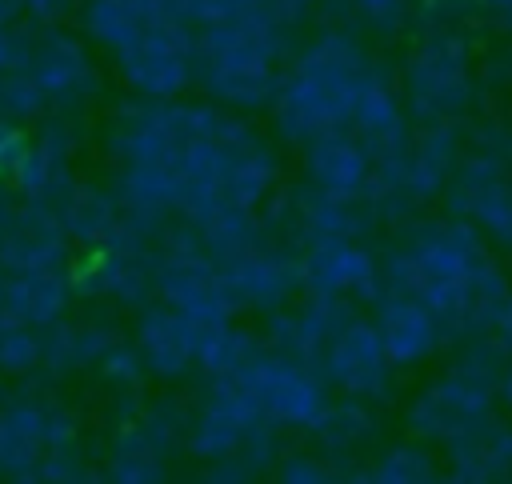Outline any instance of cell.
<instances>
[{"label": "cell", "instance_id": "cell-1", "mask_svg": "<svg viewBox=\"0 0 512 484\" xmlns=\"http://www.w3.org/2000/svg\"><path fill=\"white\" fill-rule=\"evenodd\" d=\"M120 160V200L132 212L212 224L224 212H256L276 188L272 144L228 108L144 100L108 124Z\"/></svg>", "mask_w": 512, "mask_h": 484}, {"label": "cell", "instance_id": "cell-2", "mask_svg": "<svg viewBox=\"0 0 512 484\" xmlns=\"http://www.w3.org/2000/svg\"><path fill=\"white\" fill-rule=\"evenodd\" d=\"M384 284L420 296L448 336H472L492 328L508 288L484 232L460 216H436L416 224L404 244L384 260Z\"/></svg>", "mask_w": 512, "mask_h": 484}, {"label": "cell", "instance_id": "cell-3", "mask_svg": "<svg viewBox=\"0 0 512 484\" xmlns=\"http://www.w3.org/2000/svg\"><path fill=\"white\" fill-rule=\"evenodd\" d=\"M376 72V60L364 52V44L336 28L320 32L284 72L272 96V128L292 140L308 144L324 132H340L352 124L356 100Z\"/></svg>", "mask_w": 512, "mask_h": 484}, {"label": "cell", "instance_id": "cell-4", "mask_svg": "<svg viewBox=\"0 0 512 484\" xmlns=\"http://www.w3.org/2000/svg\"><path fill=\"white\" fill-rule=\"evenodd\" d=\"M288 28L292 24L276 8L208 16L196 28V84L220 108H268L280 84V52Z\"/></svg>", "mask_w": 512, "mask_h": 484}, {"label": "cell", "instance_id": "cell-5", "mask_svg": "<svg viewBox=\"0 0 512 484\" xmlns=\"http://www.w3.org/2000/svg\"><path fill=\"white\" fill-rule=\"evenodd\" d=\"M504 352H472L460 368H448L432 384H424L408 412L404 424L416 440L448 448L452 440L476 432L480 424L492 420V400H496V372H500Z\"/></svg>", "mask_w": 512, "mask_h": 484}, {"label": "cell", "instance_id": "cell-6", "mask_svg": "<svg viewBox=\"0 0 512 484\" xmlns=\"http://www.w3.org/2000/svg\"><path fill=\"white\" fill-rule=\"evenodd\" d=\"M400 92L420 124H460L476 104L468 44L452 28L428 32L400 72Z\"/></svg>", "mask_w": 512, "mask_h": 484}, {"label": "cell", "instance_id": "cell-7", "mask_svg": "<svg viewBox=\"0 0 512 484\" xmlns=\"http://www.w3.org/2000/svg\"><path fill=\"white\" fill-rule=\"evenodd\" d=\"M248 396L256 400V408L264 412V420L272 428H304L312 432L320 424V416L328 412L332 396H328V380L320 376V368L292 360L284 352H256L240 372H232Z\"/></svg>", "mask_w": 512, "mask_h": 484}, {"label": "cell", "instance_id": "cell-8", "mask_svg": "<svg viewBox=\"0 0 512 484\" xmlns=\"http://www.w3.org/2000/svg\"><path fill=\"white\" fill-rule=\"evenodd\" d=\"M76 448V420L48 400H12L0 408V472L40 480L44 464Z\"/></svg>", "mask_w": 512, "mask_h": 484}, {"label": "cell", "instance_id": "cell-9", "mask_svg": "<svg viewBox=\"0 0 512 484\" xmlns=\"http://www.w3.org/2000/svg\"><path fill=\"white\" fill-rule=\"evenodd\" d=\"M316 368L328 380V388H336L344 396H356V400H372V404L392 392V372H396V364H392V356L380 340L376 320H364L356 312L328 340Z\"/></svg>", "mask_w": 512, "mask_h": 484}, {"label": "cell", "instance_id": "cell-10", "mask_svg": "<svg viewBox=\"0 0 512 484\" xmlns=\"http://www.w3.org/2000/svg\"><path fill=\"white\" fill-rule=\"evenodd\" d=\"M448 208L452 216L480 228L492 244L512 248V172L508 160L488 152H468L448 180Z\"/></svg>", "mask_w": 512, "mask_h": 484}, {"label": "cell", "instance_id": "cell-11", "mask_svg": "<svg viewBox=\"0 0 512 484\" xmlns=\"http://www.w3.org/2000/svg\"><path fill=\"white\" fill-rule=\"evenodd\" d=\"M228 296L236 300V308H256V312H272L280 304H288V296L300 284V256L296 248L288 252L284 244L272 240V232H264L260 240L236 248L232 256L216 260Z\"/></svg>", "mask_w": 512, "mask_h": 484}, {"label": "cell", "instance_id": "cell-12", "mask_svg": "<svg viewBox=\"0 0 512 484\" xmlns=\"http://www.w3.org/2000/svg\"><path fill=\"white\" fill-rule=\"evenodd\" d=\"M296 256H300V284L316 296L376 304L384 292V268L356 236H328L296 248Z\"/></svg>", "mask_w": 512, "mask_h": 484}, {"label": "cell", "instance_id": "cell-13", "mask_svg": "<svg viewBox=\"0 0 512 484\" xmlns=\"http://www.w3.org/2000/svg\"><path fill=\"white\" fill-rule=\"evenodd\" d=\"M28 72L40 84V92L48 96L52 112H76L100 88L88 48L76 36L60 32V24L36 32V44H32V56H28Z\"/></svg>", "mask_w": 512, "mask_h": 484}, {"label": "cell", "instance_id": "cell-14", "mask_svg": "<svg viewBox=\"0 0 512 484\" xmlns=\"http://www.w3.org/2000/svg\"><path fill=\"white\" fill-rule=\"evenodd\" d=\"M372 172H376V160L352 128L324 132L304 144V180L332 200H348V204L364 200L368 204Z\"/></svg>", "mask_w": 512, "mask_h": 484}, {"label": "cell", "instance_id": "cell-15", "mask_svg": "<svg viewBox=\"0 0 512 484\" xmlns=\"http://www.w3.org/2000/svg\"><path fill=\"white\" fill-rule=\"evenodd\" d=\"M200 340L204 328L192 324L184 312H176L172 304H148L136 316V352L144 360V368L160 380H180L192 368H200Z\"/></svg>", "mask_w": 512, "mask_h": 484}, {"label": "cell", "instance_id": "cell-16", "mask_svg": "<svg viewBox=\"0 0 512 484\" xmlns=\"http://www.w3.org/2000/svg\"><path fill=\"white\" fill-rule=\"evenodd\" d=\"M360 144L372 152L376 164L384 160H396L408 152L412 144V124H408V104H404V92L392 84V76L376 64V72L368 76L360 100H356V112H352V124H348Z\"/></svg>", "mask_w": 512, "mask_h": 484}, {"label": "cell", "instance_id": "cell-17", "mask_svg": "<svg viewBox=\"0 0 512 484\" xmlns=\"http://www.w3.org/2000/svg\"><path fill=\"white\" fill-rule=\"evenodd\" d=\"M376 328H380V340L392 356L396 368H416L424 364L440 340L448 336L440 316L412 292H400V288H384L380 300H376Z\"/></svg>", "mask_w": 512, "mask_h": 484}, {"label": "cell", "instance_id": "cell-18", "mask_svg": "<svg viewBox=\"0 0 512 484\" xmlns=\"http://www.w3.org/2000/svg\"><path fill=\"white\" fill-rule=\"evenodd\" d=\"M352 316V304L348 300H336V296H308L304 304L288 308H272V320H268V344L292 360H304V364H320L328 340L340 332V324Z\"/></svg>", "mask_w": 512, "mask_h": 484}, {"label": "cell", "instance_id": "cell-19", "mask_svg": "<svg viewBox=\"0 0 512 484\" xmlns=\"http://www.w3.org/2000/svg\"><path fill=\"white\" fill-rule=\"evenodd\" d=\"M444 468L452 480H504L512 476V424L488 420L476 432L444 448Z\"/></svg>", "mask_w": 512, "mask_h": 484}, {"label": "cell", "instance_id": "cell-20", "mask_svg": "<svg viewBox=\"0 0 512 484\" xmlns=\"http://www.w3.org/2000/svg\"><path fill=\"white\" fill-rule=\"evenodd\" d=\"M116 344V336L96 324V320H80V324H52V332L44 336V364L56 372H76V368H96L108 348Z\"/></svg>", "mask_w": 512, "mask_h": 484}, {"label": "cell", "instance_id": "cell-21", "mask_svg": "<svg viewBox=\"0 0 512 484\" xmlns=\"http://www.w3.org/2000/svg\"><path fill=\"white\" fill-rule=\"evenodd\" d=\"M312 436H320V444L328 452H356V448L372 444V436H376L372 400H356V396H344L340 404L332 400L328 412L320 416V424L312 428Z\"/></svg>", "mask_w": 512, "mask_h": 484}, {"label": "cell", "instance_id": "cell-22", "mask_svg": "<svg viewBox=\"0 0 512 484\" xmlns=\"http://www.w3.org/2000/svg\"><path fill=\"white\" fill-rule=\"evenodd\" d=\"M432 444L424 440H400L392 448H384L372 464H368V476L372 480H384V484H416V480H436L440 476V464L432 460L428 452Z\"/></svg>", "mask_w": 512, "mask_h": 484}, {"label": "cell", "instance_id": "cell-23", "mask_svg": "<svg viewBox=\"0 0 512 484\" xmlns=\"http://www.w3.org/2000/svg\"><path fill=\"white\" fill-rule=\"evenodd\" d=\"M52 112L48 108V96L40 92V84L32 80L28 68H12V72H0V116L8 120H36Z\"/></svg>", "mask_w": 512, "mask_h": 484}, {"label": "cell", "instance_id": "cell-24", "mask_svg": "<svg viewBox=\"0 0 512 484\" xmlns=\"http://www.w3.org/2000/svg\"><path fill=\"white\" fill-rule=\"evenodd\" d=\"M36 364H44V340L36 336V328L0 316V372L20 376V372H32Z\"/></svg>", "mask_w": 512, "mask_h": 484}, {"label": "cell", "instance_id": "cell-25", "mask_svg": "<svg viewBox=\"0 0 512 484\" xmlns=\"http://www.w3.org/2000/svg\"><path fill=\"white\" fill-rule=\"evenodd\" d=\"M32 144H36V136L28 132L24 120L0 116V188L16 192V180H20V172L32 156Z\"/></svg>", "mask_w": 512, "mask_h": 484}, {"label": "cell", "instance_id": "cell-26", "mask_svg": "<svg viewBox=\"0 0 512 484\" xmlns=\"http://www.w3.org/2000/svg\"><path fill=\"white\" fill-rule=\"evenodd\" d=\"M352 12L364 20L368 32H380V36H392L400 32V24L408 20L412 12V0H348Z\"/></svg>", "mask_w": 512, "mask_h": 484}, {"label": "cell", "instance_id": "cell-27", "mask_svg": "<svg viewBox=\"0 0 512 484\" xmlns=\"http://www.w3.org/2000/svg\"><path fill=\"white\" fill-rule=\"evenodd\" d=\"M332 472H336V464L328 460V456H304V452H296V456H284L280 464H276V476L280 480H332Z\"/></svg>", "mask_w": 512, "mask_h": 484}, {"label": "cell", "instance_id": "cell-28", "mask_svg": "<svg viewBox=\"0 0 512 484\" xmlns=\"http://www.w3.org/2000/svg\"><path fill=\"white\" fill-rule=\"evenodd\" d=\"M24 4V20L40 24V28H52L60 20H68L72 12H80V0H20Z\"/></svg>", "mask_w": 512, "mask_h": 484}, {"label": "cell", "instance_id": "cell-29", "mask_svg": "<svg viewBox=\"0 0 512 484\" xmlns=\"http://www.w3.org/2000/svg\"><path fill=\"white\" fill-rule=\"evenodd\" d=\"M148 8L160 12L164 20H176L188 28H200L208 16V0H148Z\"/></svg>", "mask_w": 512, "mask_h": 484}, {"label": "cell", "instance_id": "cell-30", "mask_svg": "<svg viewBox=\"0 0 512 484\" xmlns=\"http://www.w3.org/2000/svg\"><path fill=\"white\" fill-rule=\"evenodd\" d=\"M472 4L484 20H492V28L512 32V0H472Z\"/></svg>", "mask_w": 512, "mask_h": 484}, {"label": "cell", "instance_id": "cell-31", "mask_svg": "<svg viewBox=\"0 0 512 484\" xmlns=\"http://www.w3.org/2000/svg\"><path fill=\"white\" fill-rule=\"evenodd\" d=\"M492 340H496V348L512 352V292L504 296V304H500V312L492 320Z\"/></svg>", "mask_w": 512, "mask_h": 484}, {"label": "cell", "instance_id": "cell-32", "mask_svg": "<svg viewBox=\"0 0 512 484\" xmlns=\"http://www.w3.org/2000/svg\"><path fill=\"white\" fill-rule=\"evenodd\" d=\"M276 4V12L288 20V24H296L304 12H312V8H320V4H328V0H272Z\"/></svg>", "mask_w": 512, "mask_h": 484}, {"label": "cell", "instance_id": "cell-33", "mask_svg": "<svg viewBox=\"0 0 512 484\" xmlns=\"http://www.w3.org/2000/svg\"><path fill=\"white\" fill-rule=\"evenodd\" d=\"M500 400L512 408V360L504 364V372H500Z\"/></svg>", "mask_w": 512, "mask_h": 484}]
</instances>
